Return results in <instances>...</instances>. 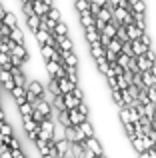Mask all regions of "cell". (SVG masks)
Listing matches in <instances>:
<instances>
[{
	"mask_svg": "<svg viewBox=\"0 0 156 158\" xmlns=\"http://www.w3.org/2000/svg\"><path fill=\"white\" fill-rule=\"evenodd\" d=\"M82 144H84V146H88L96 156H104V148H102V142L96 138V134H94V136H86V138L82 140Z\"/></svg>",
	"mask_w": 156,
	"mask_h": 158,
	"instance_id": "6da1fadb",
	"label": "cell"
},
{
	"mask_svg": "<svg viewBox=\"0 0 156 158\" xmlns=\"http://www.w3.org/2000/svg\"><path fill=\"white\" fill-rule=\"evenodd\" d=\"M40 46V54H42L44 60H60V52L54 50L50 44H38Z\"/></svg>",
	"mask_w": 156,
	"mask_h": 158,
	"instance_id": "7a4b0ae2",
	"label": "cell"
},
{
	"mask_svg": "<svg viewBox=\"0 0 156 158\" xmlns=\"http://www.w3.org/2000/svg\"><path fill=\"white\" fill-rule=\"evenodd\" d=\"M0 82L4 84V88L10 92L12 88H14V78H12V74H10V70H4V68H0Z\"/></svg>",
	"mask_w": 156,
	"mask_h": 158,
	"instance_id": "3957f363",
	"label": "cell"
},
{
	"mask_svg": "<svg viewBox=\"0 0 156 158\" xmlns=\"http://www.w3.org/2000/svg\"><path fill=\"white\" fill-rule=\"evenodd\" d=\"M82 32H84V42L86 44H90V42H96L98 38H100V32L94 28V24L92 26H86V28H82Z\"/></svg>",
	"mask_w": 156,
	"mask_h": 158,
	"instance_id": "277c9868",
	"label": "cell"
},
{
	"mask_svg": "<svg viewBox=\"0 0 156 158\" xmlns=\"http://www.w3.org/2000/svg\"><path fill=\"white\" fill-rule=\"evenodd\" d=\"M124 28H126V34H128V38H130V40H132V38H140V36H142V32H144L140 26H136L134 22L124 24Z\"/></svg>",
	"mask_w": 156,
	"mask_h": 158,
	"instance_id": "5b68a950",
	"label": "cell"
},
{
	"mask_svg": "<svg viewBox=\"0 0 156 158\" xmlns=\"http://www.w3.org/2000/svg\"><path fill=\"white\" fill-rule=\"evenodd\" d=\"M68 118H70V124H80L82 120H86L88 116H84L78 108H68Z\"/></svg>",
	"mask_w": 156,
	"mask_h": 158,
	"instance_id": "8992f818",
	"label": "cell"
},
{
	"mask_svg": "<svg viewBox=\"0 0 156 158\" xmlns=\"http://www.w3.org/2000/svg\"><path fill=\"white\" fill-rule=\"evenodd\" d=\"M104 50H106V48L102 46L98 40H96V42H90V44H88V52H90V56H92V58L104 56Z\"/></svg>",
	"mask_w": 156,
	"mask_h": 158,
	"instance_id": "52a82bcc",
	"label": "cell"
},
{
	"mask_svg": "<svg viewBox=\"0 0 156 158\" xmlns=\"http://www.w3.org/2000/svg\"><path fill=\"white\" fill-rule=\"evenodd\" d=\"M130 46H132L134 56H138V54H144V52H146V48H150V46H146V44L142 42L140 38H132V40H130Z\"/></svg>",
	"mask_w": 156,
	"mask_h": 158,
	"instance_id": "ba28073f",
	"label": "cell"
},
{
	"mask_svg": "<svg viewBox=\"0 0 156 158\" xmlns=\"http://www.w3.org/2000/svg\"><path fill=\"white\" fill-rule=\"evenodd\" d=\"M132 20H134V24H136V26L142 28V30H146V28H148V24H146V12L132 10Z\"/></svg>",
	"mask_w": 156,
	"mask_h": 158,
	"instance_id": "9c48e42d",
	"label": "cell"
},
{
	"mask_svg": "<svg viewBox=\"0 0 156 158\" xmlns=\"http://www.w3.org/2000/svg\"><path fill=\"white\" fill-rule=\"evenodd\" d=\"M78 16H80V26H82V28L92 26V24H94V16L90 14V10H82V12H78Z\"/></svg>",
	"mask_w": 156,
	"mask_h": 158,
	"instance_id": "30bf717a",
	"label": "cell"
},
{
	"mask_svg": "<svg viewBox=\"0 0 156 158\" xmlns=\"http://www.w3.org/2000/svg\"><path fill=\"white\" fill-rule=\"evenodd\" d=\"M134 60H136V66H138V70H140V72H142V70H148L150 66L154 64V62H150L148 58L144 56V54H138V56H134Z\"/></svg>",
	"mask_w": 156,
	"mask_h": 158,
	"instance_id": "8fae6325",
	"label": "cell"
},
{
	"mask_svg": "<svg viewBox=\"0 0 156 158\" xmlns=\"http://www.w3.org/2000/svg\"><path fill=\"white\" fill-rule=\"evenodd\" d=\"M94 62H96V70L102 74V76H104V74L108 72V68H110V62L106 60L104 56H98V58H94Z\"/></svg>",
	"mask_w": 156,
	"mask_h": 158,
	"instance_id": "7c38bea8",
	"label": "cell"
},
{
	"mask_svg": "<svg viewBox=\"0 0 156 158\" xmlns=\"http://www.w3.org/2000/svg\"><path fill=\"white\" fill-rule=\"evenodd\" d=\"M56 82H58V88H60V92H72V88H74L76 84H72L70 80H68L66 76H62V78H56Z\"/></svg>",
	"mask_w": 156,
	"mask_h": 158,
	"instance_id": "4fadbf2b",
	"label": "cell"
},
{
	"mask_svg": "<svg viewBox=\"0 0 156 158\" xmlns=\"http://www.w3.org/2000/svg\"><path fill=\"white\" fill-rule=\"evenodd\" d=\"M26 90H30V92H34L36 96H42V92H44V86L40 84L38 80H30V82H26V86H24Z\"/></svg>",
	"mask_w": 156,
	"mask_h": 158,
	"instance_id": "5bb4252c",
	"label": "cell"
},
{
	"mask_svg": "<svg viewBox=\"0 0 156 158\" xmlns=\"http://www.w3.org/2000/svg\"><path fill=\"white\" fill-rule=\"evenodd\" d=\"M78 126H80V130L84 132V136H94V134H96V130H94V124L90 122L88 118H86V120H82V122L78 124Z\"/></svg>",
	"mask_w": 156,
	"mask_h": 158,
	"instance_id": "9a60e30c",
	"label": "cell"
},
{
	"mask_svg": "<svg viewBox=\"0 0 156 158\" xmlns=\"http://www.w3.org/2000/svg\"><path fill=\"white\" fill-rule=\"evenodd\" d=\"M62 100H64V106H66V108H76L78 102H80L72 92H64L62 94Z\"/></svg>",
	"mask_w": 156,
	"mask_h": 158,
	"instance_id": "2e32d148",
	"label": "cell"
},
{
	"mask_svg": "<svg viewBox=\"0 0 156 158\" xmlns=\"http://www.w3.org/2000/svg\"><path fill=\"white\" fill-rule=\"evenodd\" d=\"M28 2H30V0H28ZM30 4H32V8H34V12H36L38 16H44V14L48 12V6L42 2V0H32Z\"/></svg>",
	"mask_w": 156,
	"mask_h": 158,
	"instance_id": "e0dca14e",
	"label": "cell"
},
{
	"mask_svg": "<svg viewBox=\"0 0 156 158\" xmlns=\"http://www.w3.org/2000/svg\"><path fill=\"white\" fill-rule=\"evenodd\" d=\"M26 24H28V28H30L32 32L38 30V26H40V16L38 14H28L26 16Z\"/></svg>",
	"mask_w": 156,
	"mask_h": 158,
	"instance_id": "ac0fdd59",
	"label": "cell"
},
{
	"mask_svg": "<svg viewBox=\"0 0 156 158\" xmlns=\"http://www.w3.org/2000/svg\"><path fill=\"white\" fill-rule=\"evenodd\" d=\"M140 76H142V82H144L146 86H152V84H156V76L152 72H150V68L148 70H142L140 72Z\"/></svg>",
	"mask_w": 156,
	"mask_h": 158,
	"instance_id": "d6986e66",
	"label": "cell"
},
{
	"mask_svg": "<svg viewBox=\"0 0 156 158\" xmlns=\"http://www.w3.org/2000/svg\"><path fill=\"white\" fill-rule=\"evenodd\" d=\"M52 34H58V36H68L70 32H68V26L62 22V20H58L56 22V26H54V30H52Z\"/></svg>",
	"mask_w": 156,
	"mask_h": 158,
	"instance_id": "ffe728a7",
	"label": "cell"
},
{
	"mask_svg": "<svg viewBox=\"0 0 156 158\" xmlns=\"http://www.w3.org/2000/svg\"><path fill=\"white\" fill-rule=\"evenodd\" d=\"M10 38L14 40V42H18V44H24V34H22V30H20L18 26L10 28Z\"/></svg>",
	"mask_w": 156,
	"mask_h": 158,
	"instance_id": "44dd1931",
	"label": "cell"
},
{
	"mask_svg": "<svg viewBox=\"0 0 156 158\" xmlns=\"http://www.w3.org/2000/svg\"><path fill=\"white\" fill-rule=\"evenodd\" d=\"M12 62H10V54H6V52H0V68H4V70H10L12 68Z\"/></svg>",
	"mask_w": 156,
	"mask_h": 158,
	"instance_id": "7402d4cb",
	"label": "cell"
},
{
	"mask_svg": "<svg viewBox=\"0 0 156 158\" xmlns=\"http://www.w3.org/2000/svg\"><path fill=\"white\" fill-rule=\"evenodd\" d=\"M2 22H4V24H8L10 28L18 26V22H16V16L12 14V12H4V18H2Z\"/></svg>",
	"mask_w": 156,
	"mask_h": 158,
	"instance_id": "603a6c76",
	"label": "cell"
},
{
	"mask_svg": "<svg viewBox=\"0 0 156 158\" xmlns=\"http://www.w3.org/2000/svg\"><path fill=\"white\" fill-rule=\"evenodd\" d=\"M106 48L118 54V52H120V48H122V42H120V40L116 38V36H114V38H110V42H108V46H106Z\"/></svg>",
	"mask_w": 156,
	"mask_h": 158,
	"instance_id": "cb8c5ba5",
	"label": "cell"
},
{
	"mask_svg": "<svg viewBox=\"0 0 156 158\" xmlns=\"http://www.w3.org/2000/svg\"><path fill=\"white\" fill-rule=\"evenodd\" d=\"M110 98H112V102L116 106H124V102H122V94L120 90H110Z\"/></svg>",
	"mask_w": 156,
	"mask_h": 158,
	"instance_id": "d4e9b609",
	"label": "cell"
},
{
	"mask_svg": "<svg viewBox=\"0 0 156 158\" xmlns=\"http://www.w3.org/2000/svg\"><path fill=\"white\" fill-rule=\"evenodd\" d=\"M90 2H92V0H74V8H76V12H82V10H88Z\"/></svg>",
	"mask_w": 156,
	"mask_h": 158,
	"instance_id": "484cf974",
	"label": "cell"
},
{
	"mask_svg": "<svg viewBox=\"0 0 156 158\" xmlns=\"http://www.w3.org/2000/svg\"><path fill=\"white\" fill-rule=\"evenodd\" d=\"M48 18H52V20H56V22H58V20H62V14H60V10L56 6H52V8H48Z\"/></svg>",
	"mask_w": 156,
	"mask_h": 158,
	"instance_id": "4316f807",
	"label": "cell"
},
{
	"mask_svg": "<svg viewBox=\"0 0 156 158\" xmlns=\"http://www.w3.org/2000/svg\"><path fill=\"white\" fill-rule=\"evenodd\" d=\"M48 90H50L54 96H56V94H62V92H60V88H58V82H56V78H50V82H48Z\"/></svg>",
	"mask_w": 156,
	"mask_h": 158,
	"instance_id": "83f0119b",
	"label": "cell"
},
{
	"mask_svg": "<svg viewBox=\"0 0 156 158\" xmlns=\"http://www.w3.org/2000/svg\"><path fill=\"white\" fill-rule=\"evenodd\" d=\"M146 96H148V100L150 102H154L156 104V86H146Z\"/></svg>",
	"mask_w": 156,
	"mask_h": 158,
	"instance_id": "f1b7e54d",
	"label": "cell"
},
{
	"mask_svg": "<svg viewBox=\"0 0 156 158\" xmlns=\"http://www.w3.org/2000/svg\"><path fill=\"white\" fill-rule=\"evenodd\" d=\"M76 108H78V110H80L84 116H88V114H90V108H88V104H86L84 100H80V102H78V106H76Z\"/></svg>",
	"mask_w": 156,
	"mask_h": 158,
	"instance_id": "f546056e",
	"label": "cell"
},
{
	"mask_svg": "<svg viewBox=\"0 0 156 158\" xmlns=\"http://www.w3.org/2000/svg\"><path fill=\"white\" fill-rule=\"evenodd\" d=\"M72 94H74V96L78 98V100H84V90H82L78 84L74 86V88H72Z\"/></svg>",
	"mask_w": 156,
	"mask_h": 158,
	"instance_id": "4dcf8cb0",
	"label": "cell"
},
{
	"mask_svg": "<svg viewBox=\"0 0 156 158\" xmlns=\"http://www.w3.org/2000/svg\"><path fill=\"white\" fill-rule=\"evenodd\" d=\"M36 98H38V96H36L34 92H30V90H26V102H30V104H34V102H36Z\"/></svg>",
	"mask_w": 156,
	"mask_h": 158,
	"instance_id": "1f68e13d",
	"label": "cell"
},
{
	"mask_svg": "<svg viewBox=\"0 0 156 158\" xmlns=\"http://www.w3.org/2000/svg\"><path fill=\"white\" fill-rule=\"evenodd\" d=\"M94 4H98V6H106L108 4V0H92Z\"/></svg>",
	"mask_w": 156,
	"mask_h": 158,
	"instance_id": "d6a6232c",
	"label": "cell"
},
{
	"mask_svg": "<svg viewBox=\"0 0 156 158\" xmlns=\"http://www.w3.org/2000/svg\"><path fill=\"white\" fill-rule=\"evenodd\" d=\"M42 2H44V4H46V6H48V8H52V6H54V0H42Z\"/></svg>",
	"mask_w": 156,
	"mask_h": 158,
	"instance_id": "836d02e7",
	"label": "cell"
},
{
	"mask_svg": "<svg viewBox=\"0 0 156 158\" xmlns=\"http://www.w3.org/2000/svg\"><path fill=\"white\" fill-rule=\"evenodd\" d=\"M0 120H4V110L0 108Z\"/></svg>",
	"mask_w": 156,
	"mask_h": 158,
	"instance_id": "e575fe53",
	"label": "cell"
},
{
	"mask_svg": "<svg viewBox=\"0 0 156 158\" xmlns=\"http://www.w3.org/2000/svg\"><path fill=\"white\" fill-rule=\"evenodd\" d=\"M152 128L156 130V118H152Z\"/></svg>",
	"mask_w": 156,
	"mask_h": 158,
	"instance_id": "d590c367",
	"label": "cell"
},
{
	"mask_svg": "<svg viewBox=\"0 0 156 158\" xmlns=\"http://www.w3.org/2000/svg\"><path fill=\"white\" fill-rule=\"evenodd\" d=\"M152 150H154V154H156V144H154V146H152Z\"/></svg>",
	"mask_w": 156,
	"mask_h": 158,
	"instance_id": "8d00e7d4",
	"label": "cell"
},
{
	"mask_svg": "<svg viewBox=\"0 0 156 158\" xmlns=\"http://www.w3.org/2000/svg\"><path fill=\"white\" fill-rule=\"evenodd\" d=\"M20 2H26V0H20Z\"/></svg>",
	"mask_w": 156,
	"mask_h": 158,
	"instance_id": "74e56055",
	"label": "cell"
}]
</instances>
